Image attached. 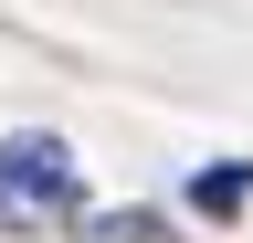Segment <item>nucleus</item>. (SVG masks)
Returning <instances> with one entry per match:
<instances>
[{"label": "nucleus", "mask_w": 253, "mask_h": 243, "mask_svg": "<svg viewBox=\"0 0 253 243\" xmlns=\"http://www.w3.org/2000/svg\"><path fill=\"white\" fill-rule=\"evenodd\" d=\"M42 211H84V169L63 138L21 127V138H0V222H42Z\"/></svg>", "instance_id": "1"}, {"label": "nucleus", "mask_w": 253, "mask_h": 243, "mask_svg": "<svg viewBox=\"0 0 253 243\" xmlns=\"http://www.w3.org/2000/svg\"><path fill=\"white\" fill-rule=\"evenodd\" d=\"M243 191H253V159L201 169V180H190V211H201V222H232V211H243Z\"/></svg>", "instance_id": "2"}]
</instances>
